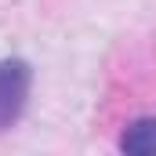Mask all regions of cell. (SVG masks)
Masks as SVG:
<instances>
[{
  "instance_id": "obj_1",
  "label": "cell",
  "mask_w": 156,
  "mask_h": 156,
  "mask_svg": "<svg viewBox=\"0 0 156 156\" xmlns=\"http://www.w3.org/2000/svg\"><path fill=\"white\" fill-rule=\"evenodd\" d=\"M29 87H33V69L22 58H0V131L15 127L26 102H29Z\"/></svg>"
},
{
  "instance_id": "obj_2",
  "label": "cell",
  "mask_w": 156,
  "mask_h": 156,
  "mask_svg": "<svg viewBox=\"0 0 156 156\" xmlns=\"http://www.w3.org/2000/svg\"><path fill=\"white\" fill-rule=\"evenodd\" d=\"M120 149H123V153H138V156H153L156 153V120L153 116L134 120V123L123 131Z\"/></svg>"
}]
</instances>
